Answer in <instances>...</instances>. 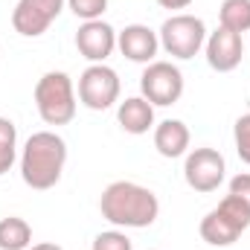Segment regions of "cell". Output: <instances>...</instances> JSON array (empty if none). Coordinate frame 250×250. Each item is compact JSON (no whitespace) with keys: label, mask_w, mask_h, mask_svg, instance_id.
<instances>
[{"label":"cell","mask_w":250,"mask_h":250,"mask_svg":"<svg viewBox=\"0 0 250 250\" xmlns=\"http://www.w3.org/2000/svg\"><path fill=\"white\" fill-rule=\"evenodd\" d=\"M99 212L114 227L143 230L157 221L160 201L148 187H140L134 181H114L105 187L102 198H99Z\"/></svg>","instance_id":"cell-1"},{"label":"cell","mask_w":250,"mask_h":250,"mask_svg":"<svg viewBox=\"0 0 250 250\" xmlns=\"http://www.w3.org/2000/svg\"><path fill=\"white\" fill-rule=\"evenodd\" d=\"M67 163V143L56 131H38L21 151V178L29 189H53Z\"/></svg>","instance_id":"cell-2"},{"label":"cell","mask_w":250,"mask_h":250,"mask_svg":"<svg viewBox=\"0 0 250 250\" xmlns=\"http://www.w3.org/2000/svg\"><path fill=\"white\" fill-rule=\"evenodd\" d=\"M250 227V209L236 195H227L215 209H209L201 218V239L212 248H230L239 242V236Z\"/></svg>","instance_id":"cell-3"},{"label":"cell","mask_w":250,"mask_h":250,"mask_svg":"<svg viewBox=\"0 0 250 250\" xmlns=\"http://www.w3.org/2000/svg\"><path fill=\"white\" fill-rule=\"evenodd\" d=\"M35 108L47 125H67L76 117V90L70 76L62 70H50L35 84Z\"/></svg>","instance_id":"cell-4"},{"label":"cell","mask_w":250,"mask_h":250,"mask_svg":"<svg viewBox=\"0 0 250 250\" xmlns=\"http://www.w3.org/2000/svg\"><path fill=\"white\" fill-rule=\"evenodd\" d=\"M157 38H160V47L172 59L187 62V59H195L201 53V47L207 44V26L201 18L181 12V15H172L163 21Z\"/></svg>","instance_id":"cell-5"},{"label":"cell","mask_w":250,"mask_h":250,"mask_svg":"<svg viewBox=\"0 0 250 250\" xmlns=\"http://www.w3.org/2000/svg\"><path fill=\"white\" fill-rule=\"evenodd\" d=\"M140 90L154 108L175 105L184 96V73L172 62H151L140 76Z\"/></svg>","instance_id":"cell-6"},{"label":"cell","mask_w":250,"mask_h":250,"mask_svg":"<svg viewBox=\"0 0 250 250\" xmlns=\"http://www.w3.org/2000/svg\"><path fill=\"white\" fill-rule=\"evenodd\" d=\"M120 99V76L108 64H90L79 76V102L90 111H108Z\"/></svg>","instance_id":"cell-7"},{"label":"cell","mask_w":250,"mask_h":250,"mask_svg":"<svg viewBox=\"0 0 250 250\" xmlns=\"http://www.w3.org/2000/svg\"><path fill=\"white\" fill-rule=\"evenodd\" d=\"M224 172H227V163L221 157V151L215 148H195L187 154V163H184V178L195 192H215V189L224 184Z\"/></svg>","instance_id":"cell-8"},{"label":"cell","mask_w":250,"mask_h":250,"mask_svg":"<svg viewBox=\"0 0 250 250\" xmlns=\"http://www.w3.org/2000/svg\"><path fill=\"white\" fill-rule=\"evenodd\" d=\"M62 9L64 0H18V6L12 9V26L23 38H38L53 26Z\"/></svg>","instance_id":"cell-9"},{"label":"cell","mask_w":250,"mask_h":250,"mask_svg":"<svg viewBox=\"0 0 250 250\" xmlns=\"http://www.w3.org/2000/svg\"><path fill=\"white\" fill-rule=\"evenodd\" d=\"M76 50L90 64H105L117 50V29L105 21H84L76 32Z\"/></svg>","instance_id":"cell-10"},{"label":"cell","mask_w":250,"mask_h":250,"mask_svg":"<svg viewBox=\"0 0 250 250\" xmlns=\"http://www.w3.org/2000/svg\"><path fill=\"white\" fill-rule=\"evenodd\" d=\"M207 64L218 73H230L242 64L245 56V44H242V35L239 32H230L224 26H218L215 32L207 35Z\"/></svg>","instance_id":"cell-11"},{"label":"cell","mask_w":250,"mask_h":250,"mask_svg":"<svg viewBox=\"0 0 250 250\" xmlns=\"http://www.w3.org/2000/svg\"><path fill=\"white\" fill-rule=\"evenodd\" d=\"M117 47L128 62L134 64H151L157 50H160V38L154 29H148L146 23H131L123 32H117Z\"/></svg>","instance_id":"cell-12"},{"label":"cell","mask_w":250,"mask_h":250,"mask_svg":"<svg viewBox=\"0 0 250 250\" xmlns=\"http://www.w3.org/2000/svg\"><path fill=\"white\" fill-rule=\"evenodd\" d=\"M117 120L125 134H134V137L148 134V128L154 125V105L143 96H128L117 108Z\"/></svg>","instance_id":"cell-13"},{"label":"cell","mask_w":250,"mask_h":250,"mask_svg":"<svg viewBox=\"0 0 250 250\" xmlns=\"http://www.w3.org/2000/svg\"><path fill=\"white\" fill-rule=\"evenodd\" d=\"M154 148L169 160L184 157L189 148V128L181 120H163L154 128Z\"/></svg>","instance_id":"cell-14"},{"label":"cell","mask_w":250,"mask_h":250,"mask_svg":"<svg viewBox=\"0 0 250 250\" xmlns=\"http://www.w3.org/2000/svg\"><path fill=\"white\" fill-rule=\"evenodd\" d=\"M32 248V227L18 218L9 215L0 221V250H29Z\"/></svg>","instance_id":"cell-15"},{"label":"cell","mask_w":250,"mask_h":250,"mask_svg":"<svg viewBox=\"0 0 250 250\" xmlns=\"http://www.w3.org/2000/svg\"><path fill=\"white\" fill-rule=\"evenodd\" d=\"M218 21L230 32H250V0H224L218 9Z\"/></svg>","instance_id":"cell-16"},{"label":"cell","mask_w":250,"mask_h":250,"mask_svg":"<svg viewBox=\"0 0 250 250\" xmlns=\"http://www.w3.org/2000/svg\"><path fill=\"white\" fill-rule=\"evenodd\" d=\"M15 160H18V128L12 120L0 117V175H6Z\"/></svg>","instance_id":"cell-17"},{"label":"cell","mask_w":250,"mask_h":250,"mask_svg":"<svg viewBox=\"0 0 250 250\" xmlns=\"http://www.w3.org/2000/svg\"><path fill=\"white\" fill-rule=\"evenodd\" d=\"M67 6L82 21H102V15L108 9V0H67Z\"/></svg>","instance_id":"cell-18"},{"label":"cell","mask_w":250,"mask_h":250,"mask_svg":"<svg viewBox=\"0 0 250 250\" xmlns=\"http://www.w3.org/2000/svg\"><path fill=\"white\" fill-rule=\"evenodd\" d=\"M90 250H134V245L123 230H105L93 239Z\"/></svg>","instance_id":"cell-19"},{"label":"cell","mask_w":250,"mask_h":250,"mask_svg":"<svg viewBox=\"0 0 250 250\" xmlns=\"http://www.w3.org/2000/svg\"><path fill=\"white\" fill-rule=\"evenodd\" d=\"M233 137H236V151H239L242 163H248L250 166V114H245V117L236 120Z\"/></svg>","instance_id":"cell-20"},{"label":"cell","mask_w":250,"mask_h":250,"mask_svg":"<svg viewBox=\"0 0 250 250\" xmlns=\"http://www.w3.org/2000/svg\"><path fill=\"white\" fill-rule=\"evenodd\" d=\"M230 195H236L242 204H248V209H250V172L236 175V178L230 181Z\"/></svg>","instance_id":"cell-21"},{"label":"cell","mask_w":250,"mask_h":250,"mask_svg":"<svg viewBox=\"0 0 250 250\" xmlns=\"http://www.w3.org/2000/svg\"><path fill=\"white\" fill-rule=\"evenodd\" d=\"M157 3H160L163 9H187L192 0H157Z\"/></svg>","instance_id":"cell-22"},{"label":"cell","mask_w":250,"mask_h":250,"mask_svg":"<svg viewBox=\"0 0 250 250\" xmlns=\"http://www.w3.org/2000/svg\"><path fill=\"white\" fill-rule=\"evenodd\" d=\"M29 250H64V248H59V245H53V242H41V245H32Z\"/></svg>","instance_id":"cell-23"}]
</instances>
